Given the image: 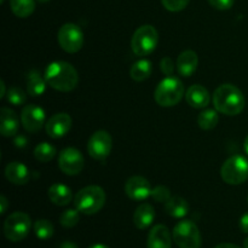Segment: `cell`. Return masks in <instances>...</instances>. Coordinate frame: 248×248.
Instances as JSON below:
<instances>
[{"instance_id": "836d02e7", "label": "cell", "mask_w": 248, "mask_h": 248, "mask_svg": "<svg viewBox=\"0 0 248 248\" xmlns=\"http://www.w3.org/2000/svg\"><path fill=\"white\" fill-rule=\"evenodd\" d=\"M208 2H210L211 6L217 10H220V11L229 10L234 5V0H208Z\"/></svg>"}, {"instance_id": "52a82bcc", "label": "cell", "mask_w": 248, "mask_h": 248, "mask_svg": "<svg viewBox=\"0 0 248 248\" xmlns=\"http://www.w3.org/2000/svg\"><path fill=\"white\" fill-rule=\"evenodd\" d=\"M31 227V220L27 213L14 212L5 219L4 235L9 241L19 242L27 237Z\"/></svg>"}, {"instance_id": "60d3db41", "label": "cell", "mask_w": 248, "mask_h": 248, "mask_svg": "<svg viewBox=\"0 0 248 248\" xmlns=\"http://www.w3.org/2000/svg\"><path fill=\"white\" fill-rule=\"evenodd\" d=\"M87 248H109V247L106 246V245H103V244H94V245H92V246H90Z\"/></svg>"}, {"instance_id": "ba28073f", "label": "cell", "mask_w": 248, "mask_h": 248, "mask_svg": "<svg viewBox=\"0 0 248 248\" xmlns=\"http://www.w3.org/2000/svg\"><path fill=\"white\" fill-rule=\"evenodd\" d=\"M174 242L179 248H200L201 234L198 225L189 219L177 223L172 232Z\"/></svg>"}, {"instance_id": "b9f144b4", "label": "cell", "mask_w": 248, "mask_h": 248, "mask_svg": "<svg viewBox=\"0 0 248 248\" xmlns=\"http://www.w3.org/2000/svg\"><path fill=\"white\" fill-rule=\"evenodd\" d=\"M244 149H245V152L247 153V155H248V136L246 137V140H245V143H244Z\"/></svg>"}, {"instance_id": "484cf974", "label": "cell", "mask_w": 248, "mask_h": 248, "mask_svg": "<svg viewBox=\"0 0 248 248\" xmlns=\"http://www.w3.org/2000/svg\"><path fill=\"white\" fill-rule=\"evenodd\" d=\"M218 123H219V115H218V111L216 109L215 110L206 109V110L201 111L198 116V124L201 130H213L218 125Z\"/></svg>"}, {"instance_id": "7a4b0ae2", "label": "cell", "mask_w": 248, "mask_h": 248, "mask_svg": "<svg viewBox=\"0 0 248 248\" xmlns=\"http://www.w3.org/2000/svg\"><path fill=\"white\" fill-rule=\"evenodd\" d=\"M213 106L220 114L239 115L245 108V96L241 90L232 84H223L213 93Z\"/></svg>"}, {"instance_id": "ee69618b", "label": "cell", "mask_w": 248, "mask_h": 248, "mask_svg": "<svg viewBox=\"0 0 248 248\" xmlns=\"http://www.w3.org/2000/svg\"><path fill=\"white\" fill-rule=\"evenodd\" d=\"M36 1H39V2H47V1H50V0H36Z\"/></svg>"}, {"instance_id": "d6986e66", "label": "cell", "mask_w": 248, "mask_h": 248, "mask_svg": "<svg viewBox=\"0 0 248 248\" xmlns=\"http://www.w3.org/2000/svg\"><path fill=\"white\" fill-rule=\"evenodd\" d=\"M177 70L179 75L184 78H189L195 73L199 65V57L195 51L186 50L177 58Z\"/></svg>"}, {"instance_id": "8d00e7d4", "label": "cell", "mask_w": 248, "mask_h": 248, "mask_svg": "<svg viewBox=\"0 0 248 248\" xmlns=\"http://www.w3.org/2000/svg\"><path fill=\"white\" fill-rule=\"evenodd\" d=\"M26 143H27V140H26V138L23 137V136H19V137H17L16 140H15V145H16V147L22 148V147H24V145H26Z\"/></svg>"}, {"instance_id": "f6af8a7d", "label": "cell", "mask_w": 248, "mask_h": 248, "mask_svg": "<svg viewBox=\"0 0 248 248\" xmlns=\"http://www.w3.org/2000/svg\"><path fill=\"white\" fill-rule=\"evenodd\" d=\"M0 2H1V4H2V2H4V0H0Z\"/></svg>"}, {"instance_id": "44dd1931", "label": "cell", "mask_w": 248, "mask_h": 248, "mask_svg": "<svg viewBox=\"0 0 248 248\" xmlns=\"http://www.w3.org/2000/svg\"><path fill=\"white\" fill-rule=\"evenodd\" d=\"M48 199L56 206H67L72 201L73 194L69 186L61 183H55L48 188Z\"/></svg>"}, {"instance_id": "7bdbcfd3", "label": "cell", "mask_w": 248, "mask_h": 248, "mask_svg": "<svg viewBox=\"0 0 248 248\" xmlns=\"http://www.w3.org/2000/svg\"><path fill=\"white\" fill-rule=\"evenodd\" d=\"M244 248H248V237H246V240L244 241Z\"/></svg>"}, {"instance_id": "2e32d148", "label": "cell", "mask_w": 248, "mask_h": 248, "mask_svg": "<svg viewBox=\"0 0 248 248\" xmlns=\"http://www.w3.org/2000/svg\"><path fill=\"white\" fill-rule=\"evenodd\" d=\"M5 177L10 183L15 184V186H24L29 182L31 172H29L28 167L22 162L12 161L5 167Z\"/></svg>"}, {"instance_id": "277c9868", "label": "cell", "mask_w": 248, "mask_h": 248, "mask_svg": "<svg viewBox=\"0 0 248 248\" xmlns=\"http://www.w3.org/2000/svg\"><path fill=\"white\" fill-rule=\"evenodd\" d=\"M184 96L183 82L176 77H166L159 82L154 92V99L160 107H174Z\"/></svg>"}, {"instance_id": "4316f807", "label": "cell", "mask_w": 248, "mask_h": 248, "mask_svg": "<svg viewBox=\"0 0 248 248\" xmlns=\"http://www.w3.org/2000/svg\"><path fill=\"white\" fill-rule=\"evenodd\" d=\"M56 148L47 142H41L34 149V157L40 162H48L56 156Z\"/></svg>"}, {"instance_id": "74e56055", "label": "cell", "mask_w": 248, "mask_h": 248, "mask_svg": "<svg viewBox=\"0 0 248 248\" xmlns=\"http://www.w3.org/2000/svg\"><path fill=\"white\" fill-rule=\"evenodd\" d=\"M58 248H79V247H78L77 244H74V242L65 241V242H62Z\"/></svg>"}, {"instance_id": "d4e9b609", "label": "cell", "mask_w": 248, "mask_h": 248, "mask_svg": "<svg viewBox=\"0 0 248 248\" xmlns=\"http://www.w3.org/2000/svg\"><path fill=\"white\" fill-rule=\"evenodd\" d=\"M10 7L15 16L27 18L35 10V0H10Z\"/></svg>"}, {"instance_id": "7c38bea8", "label": "cell", "mask_w": 248, "mask_h": 248, "mask_svg": "<svg viewBox=\"0 0 248 248\" xmlns=\"http://www.w3.org/2000/svg\"><path fill=\"white\" fill-rule=\"evenodd\" d=\"M45 120V111L41 107L35 106V104H28L22 109L21 123L27 132L35 133L40 131L46 124Z\"/></svg>"}, {"instance_id": "7402d4cb", "label": "cell", "mask_w": 248, "mask_h": 248, "mask_svg": "<svg viewBox=\"0 0 248 248\" xmlns=\"http://www.w3.org/2000/svg\"><path fill=\"white\" fill-rule=\"evenodd\" d=\"M27 92L31 97H39L44 94L46 91V82L45 77H41L40 72L33 69L27 74Z\"/></svg>"}, {"instance_id": "5bb4252c", "label": "cell", "mask_w": 248, "mask_h": 248, "mask_svg": "<svg viewBox=\"0 0 248 248\" xmlns=\"http://www.w3.org/2000/svg\"><path fill=\"white\" fill-rule=\"evenodd\" d=\"M70 128H72V118L67 113L55 114L45 124L46 133L53 140L64 137Z\"/></svg>"}, {"instance_id": "3957f363", "label": "cell", "mask_w": 248, "mask_h": 248, "mask_svg": "<svg viewBox=\"0 0 248 248\" xmlns=\"http://www.w3.org/2000/svg\"><path fill=\"white\" fill-rule=\"evenodd\" d=\"M106 200V191L101 186H89L78 191L74 196V205L80 213L91 216L103 208Z\"/></svg>"}, {"instance_id": "f546056e", "label": "cell", "mask_w": 248, "mask_h": 248, "mask_svg": "<svg viewBox=\"0 0 248 248\" xmlns=\"http://www.w3.org/2000/svg\"><path fill=\"white\" fill-rule=\"evenodd\" d=\"M80 216L79 211L74 208H68L63 211L60 217V223L63 228H74L79 223Z\"/></svg>"}, {"instance_id": "e0dca14e", "label": "cell", "mask_w": 248, "mask_h": 248, "mask_svg": "<svg viewBox=\"0 0 248 248\" xmlns=\"http://www.w3.org/2000/svg\"><path fill=\"white\" fill-rule=\"evenodd\" d=\"M186 103L195 109H202L210 104L211 94L202 85H193L186 92Z\"/></svg>"}, {"instance_id": "9c48e42d", "label": "cell", "mask_w": 248, "mask_h": 248, "mask_svg": "<svg viewBox=\"0 0 248 248\" xmlns=\"http://www.w3.org/2000/svg\"><path fill=\"white\" fill-rule=\"evenodd\" d=\"M57 40L65 52L77 53L84 46V33L77 24L65 23L58 29Z\"/></svg>"}, {"instance_id": "8fae6325", "label": "cell", "mask_w": 248, "mask_h": 248, "mask_svg": "<svg viewBox=\"0 0 248 248\" xmlns=\"http://www.w3.org/2000/svg\"><path fill=\"white\" fill-rule=\"evenodd\" d=\"M85 166V159L75 148H65L58 155V167L68 176H77Z\"/></svg>"}, {"instance_id": "d590c367", "label": "cell", "mask_w": 248, "mask_h": 248, "mask_svg": "<svg viewBox=\"0 0 248 248\" xmlns=\"http://www.w3.org/2000/svg\"><path fill=\"white\" fill-rule=\"evenodd\" d=\"M7 207H9V201H7L6 196H0V215H4L6 212Z\"/></svg>"}, {"instance_id": "9a60e30c", "label": "cell", "mask_w": 248, "mask_h": 248, "mask_svg": "<svg viewBox=\"0 0 248 248\" xmlns=\"http://www.w3.org/2000/svg\"><path fill=\"white\" fill-rule=\"evenodd\" d=\"M172 237L167 227L157 224L152 228L147 240V248H171Z\"/></svg>"}, {"instance_id": "f35d334b", "label": "cell", "mask_w": 248, "mask_h": 248, "mask_svg": "<svg viewBox=\"0 0 248 248\" xmlns=\"http://www.w3.org/2000/svg\"><path fill=\"white\" fill-rule=\"evenodd\" d=\"M215 248H241V247H239L237 246V245H234V244H219V245H217V246H216Z\"/></svg>"}, {"instance_id": "f1b7e54d", "label": "cell", "mask_w": 248, "mask_h": 248, "mask_svg": "<svg viewBox=\"0 0 248 248\" xmlns=\"http://www.w3.org/2000/svg\"><path fill=\"white\" fill-rule=\"evenodd\" d=\"M6 99L12 106H22L27 101V93L18 86H11L7 90Z\"/></svg>"}, {"instance_id": "cb8c5ba5", "label": "cell", "mask_w": 248, "mask_h": 248, "mask_svg": "<svg viewBox=\"0 0 248 248\" xmlns=\"http://www.w3.org/2000/svg\"><path fill=\"white\" fill-rule=\"evenodd\" d=\"M153 64L149 60H140L133 63L130 69V75L135 81L142 82L152 75Z\"/></svg>"}, {"instance_id": "603a6c76", "label": "cell", "mask_w": 248, "mask_h": 248, "mask_svg": "<svg viewBox=\"0 0 248 248\" xmlns=\"http://www.w3.org/2000/svg\"><path fill=\"white\" fill-rule=\"evenodd\" d=\"M165 211L171 217L181 219L188 215L189 205L181 196H171V199L165 203Z\"/></svg>"}, {"instance_id": "83f0119b", "label": "cell", "mask_w": 248, "mask_h": 248, "mask_svg": "<svg viewBox=\"0 0 248 248\" xmlns=\"http://www.w3.org/2000/svg\"><path fill=\"white\" fill-rule=\"evenodd\" d=\"M55 232L52 223L47 219H39L34 223V234L40 240H48Z\"/></svg>"}, {"instance_id": "ac0fdd59", "label": "cell", "mask_w": 248, "mask_h": 248, "mask_svg": "<svg viewBox=\"0 0 248 248\" xmlns=\"http://www.w3.org/2000/svg\"><path fill=\"white\" fill-rule=\"evenodd\" d=\"M19 119L12 109L1 108L0 111V132L4 137H14L18 133Z\"/></svg>"}, {"instance_id": "e575fe53", "label": "cell", "mask_w": 248, "mask_h": 248, "mask_svg": "<svg viewBox=\"0 0 248 248\" xmlns=\"http://www.w3.org/2000/svg\"><path fill=\"white\" fill-rule=\"evenodd\" d=\"M240 229L245 234H248V213H245L240 219Z\"/></svg>"}, {"instance_id": "4fadbf2b", "label": "cell", "mask_w": 248, "mask_h": 248, "mask_svg": "<svg viewBox=\"0 0 248 248\" xmlns=\"http://www.w3.org/2000/svg\"><path fill=\"white\" fill-rule=\"evenodd\" d=\"M152 186L149 181L142 176H133L125 183V193L131 200L144 201L152 195Z\"/></svg>"}, {"instance_id": "4dcf8cb0", "label": "cell", "mask_w": 248, "mask_h": 248, "mask_svg": "<svg viewBox=\"0 0 248 248\" xmlns=\"http://www.w3.org/2000/svg\"><path fill=\"white\" fill-rule=\"evenodd\" d=\"M150 198H153V200L156 202L166 203L171 199V190L165 186H157L152 190Z\"/></svg>"}, {"instance_id": "8992f818", "label": "cell", "mask_w": 248, "mask_h": 248, "mask_svg": "<svg viewBox=\"0 0 248 248\" xmlns=\"http://www.w3.org/2000/svg\"><path fill=\"white\" fill-rule=\"evenodd\" d=\"M157 40H159V34L155 27L144 24L133 33L131 47L135 55L143 57L150 55L156 48Z\"/></svg>"}, {"instance_id": "1f68e13d", "label": "cell", "mask_w": 248, "mask_h": 248, "mask_svg": "<svg viewBox=\"0 0 248 248\" xmlns=\"http://www.w3.org/2000/svg\"><path fill=\"white\" fill-rule=\"evenodd\" d=\"M190 0H161L162 5L166 10L171 12H179L188 6Z\"/></svg>"}, {"instance_id": "ab89813d", "label": "cell", "mask_w": 248, "mask_h": 248, "mask_svg": "<svg viewBox=\"0 0 248 248\" xmlns=\"http://www.w3.org/2000/svg\"><path fill=\"white\" fill-rule=\"evenodd\" d=\"M0 87H1V93H0V98H4L5 96H6V87H5V82L2 81H0Z\"/></svg>"}, {"instance_id": "d6a6232c", "label": "cell", "mask_w": 248, "mask_h": 248, "mask_svg": "<svg viewBox=\"0 0 248 248\" xmlns=\"http://www.w3.org/2000/svg\"><path fill=\"white\" fill-rule=\"evenodd\" d=\"M160 68H161V72L164 73L167 77H171L173 74L174 70V62L172 61V58L170 57H164L160 62Z\"/></svg>"}, {"instance_id": "6da1fadb", "label": "cell", "mask_w": 248, "mask_h": 248, "mask_svg": "<svg viewBox=\"0 0 248 248\" xmlns=\"http://www.w3.org/2000/svg\"><path fill=\"white\" fill-rule=\"evenodd\" d=\"M46 82L52 89L60 92H70L79 84V75L77 69L70 63L64 61L51 62L45 69Z\"/></svg>"}, {"instance_id": "ffe728a7", "label": "cell", "mask_w": 248, "mask_h": 248, "mask_svg": "<svg viewBox=\"0 0 248 248\" xmlns=\"http://www.w3.org/2000/svg\"><path fill=\"white\" fill-rule=\"evenodd\" d=\"M155 219V210L150 203H142L133 213V223L136 228L144 230L153 224Z\"/></svg>"}, {"instance_id": "5b68a950", "label": "cell", "mask_w": 248, "mask_h": 248, "mask_svg": "<svg viewBox=\"0 0 248 248\" xmlns=\"http://www.w3.org/2000/svg\"><path fill=\"white\" fill-rule=\"evenodd\" d=\"M220 177L230 186H239L248 179V160L242 155H234L223 164Z\"/></svg>"}, {"instance_id": "30bf717a", "label": "cell", "mask_w": 248, "mask_h": 248, "mask_svg": "<svg viewBox=\"0 0 248 248\" xmlns=\"http://www.w3.org/2000/svg\"><path fill=\"white\" fill-rule=\"evenodd\" d=\"M113 148V140L109 132L103 130L96 131L87 142V152L94 160L104 161L109 156Z\"/></svg>"}]
</instances>
